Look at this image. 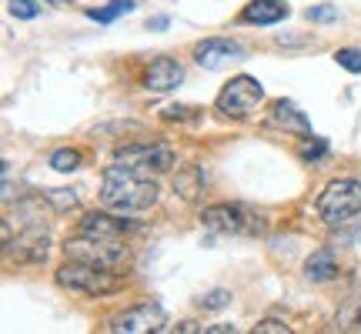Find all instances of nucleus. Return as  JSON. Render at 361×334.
Wrapping results in <instances>:
<instances>
[{
    "label": "nucleus",
    "mask_w": 361,
    "mask_h": 334,
    "mask_svg": "<svg viewBox=\"0 0 361 334\" xmlns=\"http://www.w3.org/2000/svg\"><path fill=\"white\" fill-rule=\"evenodd\" d=\"M351 241H355V245H361V224L355 228V231H351Z\"/></svg>",
    "instance_id": "obj_31"
},
{
    "label": "nucleus",
    "mask_w": 361,
    "mask_h": 334,
    "mask_svg": "<svg viewBox=\"0 0 361 334\" xmlns=\"http://www.w3.org/2000/svg\"><path fill=\"white\" fill-rule=\"evenodd\" d=\"M54 281L61 284L64 291H78V295L87 297H101V295H114L121 287V274L107 268H97V264H84V261H71L54 271Z\"/></svg>",
    "instance_id": "obj_2"
},
{
    "label": "nucleus",
    "mask_w": 361,
    "mask_h": 334,
    "mask_svg": "<svg viewBox=\"0 0 361 334\" xmlns=\"http://www.w3.org/2000/svg\"><path fill=\"white\" fill-rule=\"evenodd\" d=\"M318 218L324 224H348L351 218H358L361 214V180H351V178H341V180H331L322 194H318Z\"/></svg>",
    "instance_id": "obj_4"
},
{
    "label": "nucleus",
    "mask_w": 361,
    "mask_h": 334,
    "mask_svg": "<svg viewBox=\"0 0 361 334\" xmlns=\"http://www.w3.org/2000/svg\"><path fill=\"white\" fill-rule=\"evenodd\" d=\"M271 124L288 130V134H298V137H314V134H311V120L305 117V111H301L295 101L274 104V107H271Z\"/></svg>",
    "instance_id": "obj_13"
},
{
    "label": "nucleus",
    "mask_w": 361,
    "mask_h": 334,
    "mask_svg": "<svg viewBox=\"0 0 361 334\" xmlns=\"http://www.w3.org/2000/svg\"><path fill=\"white\" fill-rule=\"evenodd\" d=\"M64 254L71 261H84V264H97V268H107V271H121L128 268V247L124 241H117V237H90V234H78V237H71L64 245Z\"/></svg>",
    "instance_id": "obj_3"
},
{
    "label": "nucleus",
    "mask_w": 361,
    "mask_h": 334,
    "mask_svg": "<svg viewBox=\"0 0 361 334\" xmlns=\"http://www.w3.org/2000/svg\"><path fill=\"white\" fill-rule=\"evenodd\" d=\"M134 0H111L107 7H90L87 17L90 20H97V24H114L117 17H124V13H134Z\"/></svg>",
    "instance_id": "obj_19"
},
{
    "label": "nucleus",
    "mask_w": 361,
    "mask_h": 334,
    "mask_svg": "<svg viewBox=\"0 0 361 334\" xmlns=\"http://www.w3.org/2000/svg\"><path fill=\"white\" fill-rule=\"evenodd\" d=\"M207 231L214 234H261L264 231V221L255 218L247 207L241 204H214L201 214Z\"/></svg>",
    "instance_id": "obj_8"
},
{
    "label": "nucleus",
    "mask_w": 361,
    "mask_h": 334,
    "mask_svg": "<svg viewBox=\"0 0 361 334\" xmlns=\"http://www.w3.org/2000/svg\"><path fill=\"white\" fill-rule=\"evenodd\" d=\"M180 80H184V67L174 57H157L144 70V87L154 90V94H168V90L178 87Z\"/></svg>",
    "instance_id": "obj_11"
},
{
    "label": "nucleus",
    "mask_w": 361,
    "mask_h": 334,
    "mask_svg": "<svg viewBox=\"0 0 361 334\" xmlns=\"http://www.w3.org/2000/svg\"><path fill=\"white\" fill-rule=\"evenodd\" d=\"M335 328H338V331L361 334V297H351V301H345V304L338 308Z\"/></svg>",
    "instance_id": "obj_18"
},
{
    "label": "nucleus",
    "mask_w": 361,
    "mask_h": 334,
    "mask_svg": "<svg viewBox=\"0 0 361 334\" xmlns=\"http://www.w3.org/2000/svg\"><path fill=\"white\" fill-rule=\"evenodd\" d=\"M111 334H161L168 331V311L154 304V301H144L137 308L121 311L117 318H111L107 324Z\"/></svg>",
    "instance_id": "obj_7"
},
{
    "label": "nucleus",
    "mask_w": 361,
    "mask_h": 334,
    "mask_svg": "<svg viewBox=\"0 0 361 334\" xmlns=\"http://www.w3.org/2000/svg\"><path fill=\"white\" fill-rule=\"evenodd\" d=\"M168 24H171L168 17H154V20H147V30H164Z\"/></svg>",
    "instance_id": "obj_30"
},
{
    "label": "nucleus",
    "mask_w": 361,
    "mask_h": 334,
    "mask_svg": "<svg viewBox=\"0 0 361 334\" xmlns=\"http://www.w3.org/2000/svg\"><path fill=\"white\" fill-rule=\"evenodd\" d=\"M51 167L54 171H61V174H71V171H78L80 167V151H54L51 157Z\"/></svg>",
    "instance_id": "obj_20"
},
{
    "label": "nucleus",
    "mask_w": 361,
    "mask_h": 334,
    "mask_svg": "<svg viewBox=\"0 0 361 334\" xmlns=\"http://www.w3.org/2000/svg\"><path fill=\"white\" fill-rule=\"evenodd\" d=\"M241 57H245V47L231 37H204L194 44V61L204 70H221V67H228L231 61H241Z\"/></svg>",
    "instance_id": "obj_9"
},
{
    "label": "nucleus",
    "mask_w": 361,
    "mask_h": 334,
    "mask_svg": "<svg viewBox=\"0 0 361 334\" xmlns=\"http://www.w3.org/2000/svg\"><path fill=\"white\" fill-rule=\"evenodd\" d=\"M338 274V261H335V251L331 247H322L305 261V278L311 284H328L331 278Z\"/></svg>",
    "instance_id": "obj_16"
},
{
    "label": "nucleus",
    "mask_w": 361,
    "mask_h": 334,
    "mask_svg": "<svg viewBox=\"0 0 361 334\" xmlns=\"http://www.w3.org/2000/svg\"><path fill=\"white\" fill-rule=\"evenodd\" d=\"M335 61H338V67H345L348 74H361V51H355V47L335 51Z\"/></svg>",
    "instance_id": "obj_22"
},
{
    "label": "nucleus",
    "mask_w": 361,
    "mask_h": 334,
    "mask_svg": "<svg viewBox=\"0 0 361 334\" xmlns=\"http://www.w3.org/2000/svg\"><path fill=\"white\" fill-rule=\"evenodd\" d=\"M114 164L130 167L144 178H154V174H164L178 164V154L168 144H128V147H117Z\"/></svg>",
    "instance_id": "obj_6"
},
{
    "label": "nucleus",
    "mask_w": 361,
    "mask_h": 334,
    "mask_svg": "<svg viewBox=\"0 0 361 334\" xmlns=\"http://www.w3.org/2000/svg\"><path fill=\"white\" fill-rule=\"evenodd\" d=\"M291 328L284 321H278V318H264L261 324H255V334H288Z\"/></svg>",
    "instance_id": "obj_28"
},
{
    "label": "nucleus",
    "mask_w": 361,
    "mask_h": 334,
    "mask_svg": "<svg viewBox=\"0 0 361 334\" xmlns=\"http://www.w3.org/2000/svg\"><path fill=\"white\" fill-rule=\"evenodd\" d=\"M308 20H314V24H331V20H338V11L331 7V4H322V7H308Z\"/></svg>",
    "instance_id": "obj_26"
},
{
    "label": "nucleus",
    "mask_w": 361,
    "mask_h": 334,
    "mask_svg": "<svg viewBox=\"0 0 361 334\" xmlns=\"http://www.w3.org/2000/svg\"><path fill=\"white\" fill-rule=\"evenodd\" d=\"M324 154H328V144H324L322 137H314L311 144H305V147H301V157H305V161H322Z\"/></svg>",
    "instance_id": "obj_27"
},
{
    "label": "nucleus",
    "mask_w": 361,
    "mask_h": 334,
    "mask_svg": "<svg viewBox=\"0 0 361 334\" xmlns=\"http://www.w3.org/2000/svg\"><path fill=\"white\" fill-rule=\"evenodd\" d=\"M17 221L20 228H34V224H44V197H24L11 207V218Z\"/></svg>",
    "instance_id": "obj_17"
},
{
    "label": "nucleus",
    "mask_w": 361,
    "mask_h": 334,
    "mask_svg": "<svg viewBox=\"0 0 361 334\" xmlns=\"http://www.w3.org/2000/svg\"><path fill=\"white\" fill-rule=\"evenodd\" d=\"M101 201L117 214H137L157 204V184L154 178H144L130 167L111 164L101 174Z\"/></svg>",
    "instance_id": "obj_1"
},
{
    "label": "nucleus",
    "mask_w": 361,
    "mask_h": 334,
    "mask_svg": "<svg viewBox=\"0 0 361 334\" xmlns=\"http://www.w3.org/2000/svg\"><path fill=\"white\" fill-rule=\"evenodd\" d=\"M47 201L54 204V211H67V207L78 204V194H74V191H64V187H57V191H47Z\"/></svg>",
    "instance_id": "obj_25"
},
{
    "label": "nucleus",
    "mask_w": 361,
    "mask_h": 334,
    "mask_svg": "<svg viewBox=\"0 0 361 334\" xmlns=\"http://www.w3.org/2000/svg\"><path fill=\"white\" fill-rule=\"evenodd\" d=\"M134 224L128 218H114V214H104V211H90L80 218V234H90V237H117L124 241V234L130 231Z\"/></svg>",
    "instance_id": "obj_12"
},
{
    "label": "nucleus",
    "mask_w": 361,
    "mask_h": 334,
    "mask_svg": "<svg viewBox=\"0 0 361 334\" xmlns=\"http://www.w3.org/2000/svg\"><path fill=\"white\" fill-rule=\"evenodd\" d=\"M161 117H164V120H194V117H197V107H188V104H171V107L161 111Z\"/></svg>",
    "instance_id": "obj_24"
},
{
    "label": "nucleus",
    "mask_w": 361,
    "mask_h": 334,
    "mask_svg": "<svg viewBox=\"0 0 361 334\" xmlns=\"http://www.w3.org/2000/svg\"><path fill=\"white\" fill-rule=\"evenodd\" d=\"M4 245H7V251L17 261L37 264V261H44V257L51 254V234H47L44 224H34V228H20V234L11 237V241H4Z\"/></svg>",
    "instance_id": "obj_10"
},
{
    "label": "nucleus",
    "mask_w": 361,
    "mask_h": 334,
    "mask_svg": "<svg viewBox=\"0 0 361 334\" xmlns=\"http://www.w3.org/2000/svg\"><path fill=\"white\" fill-rule=\"evenodd\" d=\"M288 13H291V7H288L284 0H251L245 11H241V20H245V24L271 27V24H281Z\"/></svg>",
    "instance_id": "obj_14"
},
{
    "label": "nucleus",
    "mask_w": 361,
    "mask_h": 334,
    "mask_svg": "<svg viewBox=\"0 0 361 334\" xmlns=\"http://www.w3.org/2000/svg\"><path fill=\"white\" fill-rule=\"evenodd\" d=\"M11 13L17 20H34L40 13V4H34V0H11Z\"/></svg>",
    "instance_id": "obj_23"
},
{
    "label": "nucleus",
    "mask_w": 361,
    "mask_h": 334,
    "mask_svg": "<svg viewBox=\"0 0 361 334\" xmlns=\"http://www.w3.org/2000/svg\"><path fill=\"white\" fill-rule=\"evenodd\" d=\"M261 101H264V87H261V80L247 78V74H238V78H231L224 87H221L214 107L221 111V117L247 120V117L258 111Z\"/></svg>",
    "instance_id": "obj_5"
},
{
    "label": "nucleus",
    "mask_w": 361,
    "mask_h": 334,
    "mask_svg": "<svg viewBox=\"0 0 361 334\" xmlns=\"http://www.w3.org/2000/svg\"><path fill=\"white\" fill-rule=\"evenodd\" d=\"M201 191H204V167L201 164H184L174 174V194H178L180 201H197L201 197Z\"/></svg>",
    "instance_id": "obj_15"
},
{
    "label": "nucleus",
    "mask_w": 361,
    "mask_h": 334,
    "mask_svg": "<svg viewBox=\"0 0 361 334\" xmlns=\"http://www.w3.org/2000/svg\"><path fill=\"white\" fill-rule=\"evenodd\" d=\"M234 324H204V334H234Z\"/></svg>",
    "instance_id": "obj_29"
},
{
    "label": "nucleus",
    "mask_w": 361,
    "mask_h": 334,
    "mask_svg": "<svg viewBox=\"0 0 361 334\" xmlns=\"http://www.w3.org/2000/svg\"><path fill=\"white\" fill-rule=\"evenodd\" d=\"M204 311H221V308H228L231 304V291H224V287H214V291H207L201 301H197Z\"/></svg>",
    "instance_id": "obj_21"
}]
</instances>
